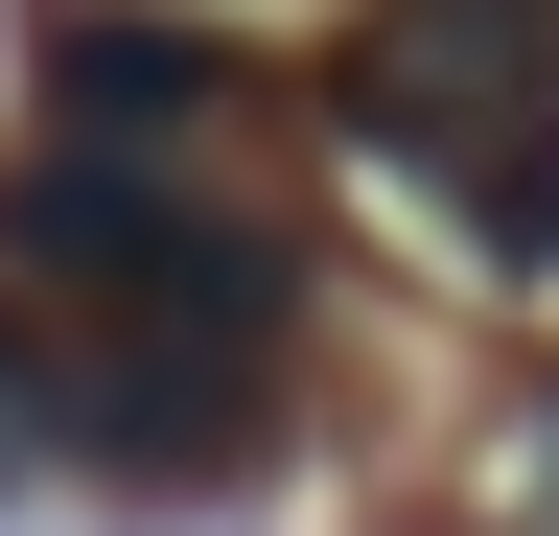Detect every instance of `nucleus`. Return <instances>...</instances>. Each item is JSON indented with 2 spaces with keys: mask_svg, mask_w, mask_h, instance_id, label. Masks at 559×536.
Returning a JSON list of instances; mask_svg holds the SVG:
<instances>
[{
  "mask_svg": "<svg viewBox=\"0 0 559 536\" xmlns=\"http://www.w3.org/2000/svg\"><path fill=\"white\" fill-rule=\"evenodd\" d=\"M210 141H234V71H210V47H70L47 164L0 187V326H24V373H47V443L234 466L280 420L304 234Z\"/></svg>",
  "mask_w": 559,
  "mask_h": 536,
  "instance_id": "f257e3e1",
  "label": "nucleus"
},
{
  "mask_svg": "<svg viewBox=\"0 0 559 536\" xmlns=\"http://www.w3.org/2000/svg\"><path fill=\"white\" fill-rule=\"evenodd\" d=\"M349 164H396L466 257H559V0H373Z\"/></svg>",
  "mask_w": 559,
  "mask_h": 536,
  "instance_id": "f03ea898",
  "label": "nucleus"
},
{
  "mask_svg": "<svg viewBox=\"0 0 559 536\" xmlns=\"http://www.w3.org/2000/svg\"><path fill=\"white\" fill-rule=\"evenodd\" d=\"M47 466V373H24V326H0V490Z\"/></svg>",
  "mask_w": 559,
  "mask_h": 536,
  "instance_id": "7ed1b4c3",
  "label": "nucleus"
}]
</instances>
